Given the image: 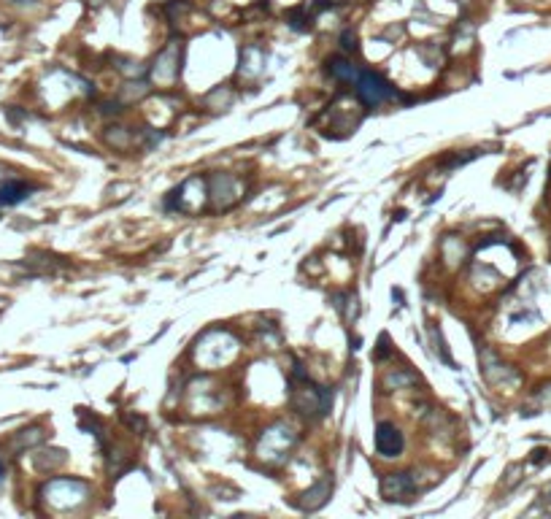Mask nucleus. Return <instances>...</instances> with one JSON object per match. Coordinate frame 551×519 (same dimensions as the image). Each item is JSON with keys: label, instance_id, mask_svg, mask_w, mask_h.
<instances>
[{"label": "nucleus", "instance_id": "obj_1", "mask_svg": "<svg viewBox=\"0 0 551 519\" xmlns=\"http://www.w3.org/2000/svg\"><path fill=\"white\" fill-rule=\"evenodd\" d=\"M357 95H359V100H362L365 106H376L381 100L398 98L395 87H392L389 81H384L378 74H371V71L357 76Z\"/></svg>", "mask_w": 551, "mask_h": 519}, {"label": "nucleus", "instance_id": "obj_2", "mask_svg": "<svg viewBox=\"0 0 551 519\" xmlns=\"http://www.w3.org/2000/svg\"><path fill=\"white\" fill-rule=\"evenodd\" d=\"M376 446L384 457H398V454L402 452V433L395 427V425L384 422V425H378Z\"/></svg>", "mask_w": 551, "mask_h": 519}, {"label": "nucleus", "instance_id": "obj_3", "mask_svg": "<svg viewBox=\"0 0 551 519\" xmlns=\"http://www.w3.org/2000/svg\"><path fill=\"white\" fill-rule=\"evenodd\" d=\"M381 490H384V495H387L389 500H400V497H405V495L414 490V481H411V476H405V473H392L389 479H384Z\"/></svg>", "mask_w": 551, "mask_h": 519}, {"label": "nucleus", "instance_id": "obj_4", "mask_svg": "<svg viewBox=\"0 0 551 519\" xmlns=\"http://www.w3.org/2000/svg\"><path fill=\"white\" fill-rule=\"evenodd\" d=\"M30 184L25 181H8V184H3L0 187V206H14V203H19V200H25L30 195Z\"/></svg>", "mask_w": 551, "mask_h": 519}, {"label": "nucleus", "instance_id": "obj_5", "mask_svg": "<svg viewBox=\"0 0 551 519\" xmlns=\"http://www.w3.org/2000/svg\"><path fill=\"white\" fill-rule=\"evenodd\" d=\"M327 71L335 76V79H344V81H357V68L346 63V60H341V57H330L327 60Z\"/></svg>", "mask_w": 551, "mask_h": 519}, {"label": "nucleus", "instance_id": "obj_6", "mask_svg": "<svg viewBox=\"0 0 551 519\" xmlns=\"http://www.w3.org/2000/svg\"><path fill=\"white\" fill-rule=\"evenodd\" d=\"M344 41H346V44H344L346 51H354V33H346V35H344Z\"/></svg>", "mask_w": 551, "mask_h": 519}]
</instances>
